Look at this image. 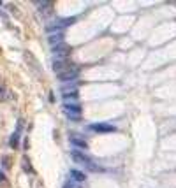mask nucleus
<instances>
[{"label":"nucleus","mask_w":176,"mask_h":188,"mask_svg":"<svg viewBox=\"0 0 176 188\" xmlns=\"http://www.w3.org/2000/svg\"><path fill=\"white\" fill-rule=\"evenodd\" d=\"M48 40L51 48H57V46L63 44V32H55V34H48Z\"/></svg>","instance_id":"nucleus-8"},{"label":"nucleus","mask_w":176,"mask_h":188,"mask_svg":"<svg viewBox=\"0 0 176 188\" xmlns=\"http://www.w3.org/2000/svg\"><path fill=\"white\" fill-rule=\"evenodd\" d=\"M65 114L70 120H79L81 118V106L79 104H65Z\"/></svg>","instance_id":"nucleus-4"},{"label":"nucleus","mask_w":176,"mask_h":188,"mask_svg":"<svg viewBox=\"0 0 176 188\" xmlns=\"http://www.w3.org/2000/svg\"><path fill=\"white\" fill-rule=\"evenodd\" d=\"M70 178H72V181H76V183H83L85 179H86V174L79 169H70Z\"/></svg>","instance_id":"nucleus-10"},{"label":"nucleus","mask_w":176,"mask_h":188,"mask_svg":"<svg viewBox=\"0 0 176 188\" xmlns=\"http://www.w3.org/2000/svg\"><path fill=\"white\" fill-rule=\"evenodd\" d=\"M70 157H72V160H74L78 165L85 167V169H88V170H92V172H102V170H104L99 164H95L92 158H88L86 155H83V153L78 151V149H72V151H70Z\"/></svg>","instance_id":"nucleus-1"},{"label":"nucleus","mask_w":176,"mask_h":188,"mask_svg":"<svg viewBox=\"0 0 176 188\" xmlns=\"http://www.w3.org/2000/svg\"><path fill=\"white\" fill-rule=\"evenodd\" d=\"M70 65H72V63H70L69 60H53V70L57 72V74H62V72L67 70Z\"/></svg>","instance_id":"nucleus-7"},{"label":"nucleus","mask_w":176,"mask_h":188,"mask_svg":"<svg viewBox=\"0 0 176 188\" xmlns=\"http://www.w3.org/2000/svg\"><path fill=\"white\" fill-rule=\"evenodd\" d=\"M5 97H7V91L4 88H0V100H5Z\"/></svg>","instance_id":"nucleus-14"},{"label":"nucleus","mask_w":176,"mask_h":188,"mask_svg":"<svg viewBox=\"0 0 176 188\" xmlns=\"http://www.w3.org/2000/svg\"><path fill=\"white\" fill-rule=\"evenodd\" d=\"M9 146H11V148H14V149L19 146V134H18V132H14V134L11 135V139H9Z\"/></svg>","instance_id":"nucleus-11"},{"label":"nucleus","mask_w":176,"mask_h":188,"mask_svg":"<svg viewBox=\"0 0 176 188\" xmlns=\"http://www.w3.org/2000/svg\"><path fill=\"white\" fill-rule=\"evenodd\" d=\"M51 51H53L55 60H69L70 48L67 44H60V46H57V48H51Z\"/></svg>","instance_id":"nucleus-3"},{"label":"nucleus","mask_w":176,"mask_h":188,"mask_svg":"<svg viewBox=\"0 0 176 188\" xmlns=\"http://www.w3.org/2000/svg\"><path fill=\"white\" fill-rule=\"evenodd\" d=\"M9 164H11V160H9V157H4V158H2V165H4L5 169H7V167H9Z\"/></svg>","instance_id":"nucleus-13"},{"label":"nucleus","mask_w":176,"mask_h":188,"mask_svg":"<svg viewBox=\"0 0 176 188\" xmlns=\"http://www.w3.org/2000/svg\"><path fill=\"white\" fill-rule=\"evenodd\" d=\"M21 128H23V120H18V128H16V132H18V134L21 132Z\"/></svg>","instance_id":"nucleus-15"},{"label":"nucleus","mask_w":176,"mask_h":188,"mask_svg":"<svg viewBox=\"0 0 176 188\" xmlns=\"http://www.w3.org/2000/svg\"><path fill=\"white\" fill-rule=\"evenodd\" d=\"M90 130L99 132V134H109V132H116V127L111 125V123H92Z\"/></svg>","instance_id":"nucleus-5"},{"label":"nucleus","mask_w":176,"mask_h":188,"mask_svg":"<svg viewBox=\"0 0 176 188\" xmlns=\"http://www.w3.org/2000/svg\"><path fill=\"white\" fill-rule=\"evenodd\" d=\"M62 97H63L65 104H78V99H79L78 85H76V83L63 85V86H62Z\"/></svg>","instance_id":"nucleus-2"},{"label":"nucleus","mask_w":176,"mask_h":188,"mask_svg":"<svg viewBox=\"0 0 176 188\" xmlns=\"http://www.w3.org/2000/svg\"><path fill=\"white\" fill-rule=\"evenodd\" d=\"M70 143L74 144L76 148H81V149H86L88 148V144H86V141H85L81 135H76V134H72L70 135Z\"/></svg>","instance_id":"nucleus-9"},{"label":"nucleus","mask_w":176,"mask_h":188,"mask_svg":"<svg viewBox=\"0 0 176 188\" xmlns=\"http://www.w3.org/2000/svg\"><path fill=\"white\" fill-rule=\"evenodd\" d=\"M37 7H39V11L41 13H49V11H51V4H49V2H42V4H37Z\"/></svg>","instance_id":"nucleus-12"},{"label":"nucleus","mask_w":176,"mask_h":188,"mask_svg":"<svg viewBox=\"0 0 176 188\" xmlns=\"http://www.w3.org/2000/svg\"><path fill=\"white\" fill-rule=\"evenodd\" d=\"M5 181H7V178H5V174L0 170V183H5Z\"/></svg>","instance_id":"nucleus-16"},{"label":"nucleus","mask_w":176,"mask_h":188,"mask_svg":"<svg viewBox=\"0 0 176 188\" xmlns=\"http://www.w3.org/2000/svg\"><path fill=\"white\" fill-rule=\"evenodd\" d=\"M78 76H79V69L76 67V65H70L67 70H63L62 74H58V79H62V81H74Z\"/></svg>","instance_id":"nucleus-6"}]
</instances>
